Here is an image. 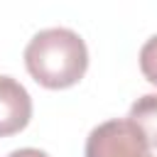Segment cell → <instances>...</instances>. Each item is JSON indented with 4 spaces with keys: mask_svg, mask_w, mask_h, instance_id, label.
Returning a JSON list of instances; mask_svg holds the SVG:
<instances>
[{
    "mask_svg": "<svg viewBox=\"0 0 157 157\" xmlns=\"http://www.w3.org/2000/svg\"><path fill=\"white\" fill-rule=\"evenodd\" d=\"M86 157H155L145 135L130 118H113L96 125L86 137Z\"/></svg>",
    "mask_w": 157,
    "mask_h": 157,
    "instance_id": "obj_2",
    "label": "cell"
},
{
    "mask_svg": "<svg viewBox=\"0 0 157 157\" xmlns=\"http://www.w3.org/2000/svg\"><path fill=\"white\" fill-rule=\"evenodd\" d=\"M140 71L150 83L157 86V34H152L140 49Z\"/></svg>",
    "mask_w": 157,
    "mask_h": 157,
    "instance_id": "obj_5",
    "label": "cell"
},
{
    "mask_svg": "<svg viewBox=\"0 0 157 157\" xmlns=\"http://www.w3.org/2000/svg\"><path fill=\"white\" fill-rule=\"evenodd\" d=\"M25 66L39 86L69 88L88 69V49L74 29L49 27L37 32L25 47Z\"/></svg>",
    "mask_w": 157,
    "mask_h": 157,
    "instance_id": "obj_1",
    "label": "cell"
},
{
    "mask_svg": "<svg viewBox=\"0 0 157 157\" xmlns=\"http://www.w3.org/2000/svg\"><path fill=\"white\" fill-rule=\"evenodd\" d=\"M7 157H49L44 150H37V147H22V150H15L10 152Z\"/></svg>",
    "mask_w": 157,
    "mask_h": 157,
    "instance_id": "obj_6",
    "label": "cell"
},
{
    "mask_svg": "<svg viewBox=\"0 0 157 157\" xmlns=\"http://www.w3.org/2000/svg\"><path fill=\"white\" fill-rule=\"evenodd\" d=\"M32 118V98L12 76H0V137L27 128Z\"/></svg>",
    "mask_w": 157,
    "mask_h": 157,
    "instance_id": "obj_3",
    "label": "cell"
},
{
    "mask_svg": "<svg viewBox=\"0 0 157 157\" xmlns=\"http://www.w3.org/2000/svg\"><path fill=\"white\" fill-rule=\"evenodd\" d=\"M137 130L145 135L150 147H157V93H145L140 96L132 105H130V115H128Z\"/></svg>",
    "mask_w": 157,
    "mask_h": 157,
    "instance_id": "obj_4",
    "label": "cell"
}]
</instances>
